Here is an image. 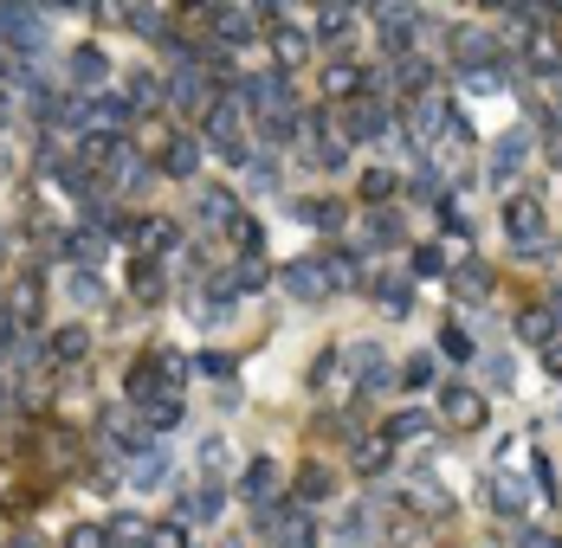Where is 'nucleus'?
Masks as SVG:
<instances>
[{
  "mask_svg": "<svg viewBox=\"0 0 562 548\" xmlns=\"http://www.w3.org/2000/svg\"><path fill=\"white\" fill-rule=\"evenodd\" d=\"M0 46L7 53H20L26 65H40L46 58V20H40V7L33 0H0Z\"/></svg>",
  "mask_w": 562,
  "mask_h": 548,
  "instance_id": "obj_1",
  "label": "nucleus"
},
{
  "mask_svg": "<svg viewBox=\"0 0 562 548\" xmlns=\"http://www.w3.org/2000/svg\"><path fill=\"white\" fill-rule=\"evenodd\" d=\"M252 516H259V536L272 548H317V523H311V510H304L297 496H291V503L272 496V503H259Z\"/></svg>",
  "mask_w": 562,
  "mask_h": 548,
  "instance_id": "obj_2",
  "label": "nucleus"
},
{
  "mask_svg": "<svg viewBox=\"0 0 562 548\" xmlns=\"http://www.w3.org/2000/svg\"><path fill=\"white\" fill-rule=\"evenodd\" d=\"M505 232L517 252H530V259H543L557 239H550V219H543V201H530V194H517V201H505Z\"/></svg>",
  "mask_w": 562,
  "mask_h": 548,
  "instance_id": "obj_3",
  "label": "nucleus"
},
{
  "mask_svg": "<svg viewBox=\"0 0 562 548\" xmlns=\"http://www.w3.org/2000/svg\"><path fill=\"white\" fill-rule=\"evenodd\" d=\"M337 129H342V142H382V136L394 129V110H389V98H369V91H356V98L342 104Z\"/></svg>",
  "mask_w": 562,
  "mask_h": 548,
  "instance_id": "obj_4",
  "label": "nucleus"
},
{
  "mask_svg": "<svg viewBox=\"0 0 562 548\" xmlns=\"http://www.w3.org/2000/svg\"><path fill=\"white\" fill-rule=\"evenodd\" d=\"M194 13L207 20V33H214V46H252L259 39V13H246V7H233V0H194Z\"/></svg>",
  "mask_w": 562,
  "mask_h": 548,
  "instance_id": "obj_5",
  "label": "nucleus"
},
{
  "mask_svg": "<svg viewBox=\"0 0 562 548\" xmlns=\"http://www.w3.org/2000/svg\"><path fill=\"white\" fill-rule=\"evenodd\" d=\"M447 123H452V104L440 91H420V98L407 104V136H414V142H440Z\"/></svg>",
  "mask_w": 562,
  "mask_h": 548,
  "instance_id": "obj_6",
  "label": "nucleus"
},
{
  "mask_svg": "<svg viewBox=\"0 0 562 548\" xmlns=\"http://www.w3.org/2000/svg\"><path fill=\"white\" fill-rule=\"evenodd\" d=\"M266 46L279 58L284 71H297L304 58L317 53V39H311V26H291V20H266Z\"/></svg>",
  "mask_w": 562,
  "mask_h": 548,
  "instance_id": "obj_7",
  "label": "nucleus"
},
{
  "mask_svg": "<svg viewBox=\"0 0 562 548\" xmlns=\"http://www.w3.org/2000/svg\"><path fill=\"white\" fill-rule=\"evenodd\" d=\"M447 46H452V65H459V71H485V65H498V39L479 33V26H452Z\"/></svg>",
  "mask_w": 562,
  "mask_h": 548,
  "instance_id": "obj_8",
  "label": "nucleus"
},
{
  "mask_svg": "<svg viewBox=\"0 0 562 548\" xmlns=\"http://www.w3.org/2000/svg\"><path fill=\"white\" fill-rule=\"evenodd\" d=\"M162 104H175L181 116H201V110L214 104V91L201 84V65H175V78L162 84Z\"/></svg>",
  "mask_w": 562,
  "mask_h": 548,
  "instance_id": "obj_9",
  "label": "nucleus"
},
{
  "mask_svg": "<svg viewBox=\"0 0 562 548\" xmlns=\"http://www.w3.org/2000/svg\"><path fill=\"white\" fill-rule=\"evenodd\" d=\"M123 246H136L143 259H169V252H181V226L175 219H130Z\"/></svg>",
  "mask_w": 562,
  "mask_h": 548,
  "instance_id": "obj_10",
  "label": "nucleus"
},
{
  "mask_svg": "<svg viewBox=\"0 0 562 548\" xmlns=\"http://www.w3.org/2000/svg\"><path fill=\"white\" fill-rule=\"evenodd\" d=\"M65 78H71L78 91H104V84H111V53H104V46H78V53H65Z\"/></svg>",
  "mask_w": 562,
  "mask_h": 548,
  "instance_id": "obj_11",
  "label": "nucleus"
},
{
  "mask_svg": "<svg viewBox=\"0 0 562 548\" xmlns=\"http://www.w3.org/2000/svg\"><path fill=\"white\" fill-rule=\"evenodd\" d=\"M201 136H188V129H175L169 142H162V174L169 181H194V168H201Z\"/></svg>",
  "mask_w": 562,
  "mask_h": 548,
  "instance_id": "obj_12",
  "label": "nucleus"
},
{
  "mask_svg": "<svg viewBox=\"0 0 562 548\" xmlns=\"http://www.w3.org/2000/svg\"><path fill=\"white\" fill-rule=\"evenodd\" d=\"M524 162H530V129L517 123V129H505V136L492 142V181L505 187V181H510V174H517Z\"/></svg>",
  "mask_w": 562,
  "mask_h": 548,
  "instance_id": "obj_13",
  "label": "nucleus"
},
{
  "mask_svg": "<svg viewBox=\"0 0 562 548\" xmlns=\"http://www.w3.org/2000/svg\"><path fill=\"white\" fill-rule=\"evenodd\" d=\"M440 413H447L452 426L479 433V426H485V393H479V387H447V393H440Z\"/></svg>",
  "mask_w": 562,
  "mask_h": 548,
  "instance_id": "obj_14",
  "label": "nucleus"
},
{
  "mask_svg": "<svg viewBox=\"0 0 562 548\" xmlns=\"http://www.w3.org/2000/svg\"><path fill=\"white\" fill-rule=\"evenodd\" d=\"M284 290H291L297 304H317V297H330V277H324L317 259H291V265H284Z\"/></svg>",
  "mask_w": 562,
  "mask_h": 548,
  "instance_id": "obj_15",
  "label": "nucleus"
},
{
  "mask_svg": "<svg viewBox=\"0 0 562 548\" xmlns=\"http://www.w3.org/2000/svg\"><path fill=\"white\" fill-rule=\"evenodd\" d=\"M233 491H239V503H252V510H259V503H272V496H279V465H272V458H252V465L239 471V484H233Z\"/></svg>",
  "mask_w": 562,
  "mask_h": 548,
  "instance_id": "obj_16",
  "label": "nucleus"
},
{
  "mask_svg": "<svg viewBox=\"0 0 562 548\" xmlns=\"http://www.w3.org/2000/svg\"><path fill=\"white\" fill-rule=\"evenodd\" d=\"M349 362H356V387H362V393H382V387L394 381V375H389V355H382L375 342H362V349H349Z\"/></svg>",
  "mask_w": 562,
  "mask_h": 548,
  "instance_id": "obj_17",
  "label": "nucleus"
},
{
  "mask_svg": "<svg viewBox=\"0 0 562 548\" xmlns=\"http://www.w3.org/2000/svg\"><path fill=\"white\" fill-rule=\"evenodd\" d=\"M382 246H401V214L394 207H369L362 214V252H382Z\"/></svg>",
  "mask_w": 562,
  "mask_h": 548,
  "instance_id": "obj_18",
  "label": "nucleus"
},
{
  "mask_svg": "<svg viewBox=\"0 0 562 548\" xmlns=\"http://www.w3.org/2000/svg\"><path fill=\"white\" fill-rule=\"evenodd\" d=\"M58 252L71 265H104V232L98 226H78V232H58Z\"/></svg>",
  "mask_w": 562,
  "mask_h": 548,
  "instance_id": "obj_19",
  "label": "nucleus"
},
{
  "mask_svg": "<svg viewBox=\"0 0 562 548\" xmlns=\"http://www.w3.org/2000/svg\"><path fill=\"white\" fill-rule=\"evenodd\" d=\"M181 426V393H156V400H143V433L149 438H169Z\"/></svg>",
  "mask_w": 562,
  "mask_h": 548,
  "instance_id": "obj_20",
  "label": "nucleus"
},
{
  "mask_svg": "<svg viewBox=\"0 0 562 548\" xmlns=\"http://www.w3.org/2000/svg\"><path fill=\"white\" fill-rule=\"evenodd\" d=\"M356 91H362V58H330L324 65V98H342L349 104Z\"/></svg>",
  "mask_w": 562,
  "mask_h": 548,
  "instance_id": "obj_21",
  "label": "nucleus"
},
{
  "mask_svg": "<svg viewBox=\"0 0 562 548\" xmlns=\"http://www.w3.org/2000/svg\"><path fill=\"white\" fill-rule=\"evenodd\" d=\"M375 304H382L389 317H407V304H414V277L407 272H382L375 277Z\"/></svg>",
  "mask_w": 562,
  "mask_h": 548,
  "instance_id": "obj_22",
  "label": "nucleus"
},
{
  "mask_svg": "<svg viewBox=\"0 0 562 548\" xmlns=\"http://www.w3.org/2000/svg\"><path fill=\"white\" fill-rule=\"evenodd\" d=\"M427 433H434V413H427V407H401L389 426H382L389 445H407V438H427Z\"/></svg>",
  "mask_w": 562,
  "mask_h": 548,
  "instance_id": "obj_23",
  "label": "nucleus"
},
{
  "mask_svg": "<svg viewBox=\"0 0 562 548\" xmlns=\"http://www.w3.org/2000/svg\"><path fill=\"white\" fill-rule=\"evenodd\" d=\"M233 214H239V207H233V194H226V187H207V194L194 201V219H201L207 232H226V226H233Z\"/></svg>",
  "mask_w": 562,
  "mask_h": 548,
  "instance_id": "obj_24",
  "label": "nucleus"
},
{
  "mask_svg": "<svg viewBox=\"0 0 562 548\" xmlns=\"http://www.w3.org/2000/svg\"><path fill=\"white\" fill-rule=\"evenodd\" d=\"M492 503H498V516H524V503H530V484H524L517 471H498V478H492Z\"/></svg>",
  "mask_w": 562,
  "mask_h": 548,
  "instance_id": "obj_25",
  "label": "nucleus"
},
{
  "mask_svg": "<svg viewBox=\"0 0 562 548\" xmlns=\"http://www.w3.org/2000/svg\"><path fill=\"white\" fill-rule=\"evenodd\" d=\"M221 510H226V484L214 478V471H207V478H201V491H194V503L181 510V523H188V516H201V523H214Z\"/></svg>",
  "mask_w": 562,
  "mask_h": 548,
  "instance_id": "obj_26",
  "label": "nucleus"
},
{
  "mask_svg": "<svg viewBox=\"0 0 562 548\" xmlns=\"http://www.w3.org/2000/svg\"><path fill=\"white\" fill-rule=\"evenodd\" d=\"M291 214L304 219V226H317V232H342V219H349V207H337V201H297Z\"/></svg>",
  "mask_w": 562,
  "mask_h": 548,
  "instance_id": "obj_27",
  "label": "nucleus"
},
{
  "mask_svg": "<svg viewBox=\"0 0 562 548\" xmlns=\"http://www.w3.org/2000/svg\"><path fill=\"white\" fill-rule=\"evenodd\" d=\"M317 265H324V277H330V290H362V272H356V252H324V259H317Z\"/></svg>",
  "mask_w": 562,
  "mask_h": 548,
  "instance_id": "obj_28",
  "label": "nucleus"
},
{
  "mask_svg": "<svg viewBox=\"0 0 562 548\" xmlns=\"http://www.w3.org/2000/svg\"><path fill=\"white\" fill-rule=\"evenodd\" d=\"M53 362H85L91 355V329H78V323H65V329H53Z\"/></svg>",
  "mask_w": 562,
  "mask_h": 548,
  "instance_id": "obj_29",
  "label": "nucleus"
},
{
  "mask_svg": "<svg viewBox=\"0 0 562 548\" xmlns=\"http://www.w3.org/2000/svg\"><path fill=\"white\" fill-rule=\"evenodd\" d=\"M162 297H169L162 259H143V265H136V304H162Z\"/></svg>",
  "mask_w": 562,
  "mask_h": 548,
  "instance_id": "obj_30",
  "label": "nucleus"
},
{
  "mask_svg": "<svg viewBox=\"0 0 562 548\" xmlns=\"http://www.w3.org/2000/svg\"><path fill=\"white\" fill-rule=\"evenodd\" d=\"M65 297H71V304H85V310H91V304H104V277L91 272V265H78V272L65 277Z\"/></svg>",
  "mask_w": 562,
  "mask_h": 548,
  "instance_id": "obj_31",
  "label": "nucleus"
},
{
  "mask_svg": "<svg viewBox=\"0 0 562 548\" xmlns=\"http://www.w3.org/2000/svg\"><path fill=\"white\" fill-rule=\"evenodd\" d=\"M401 272L414 277V284H420V277H440V272H447V252L427 239V246H414V252H407V265H401Z\"/></svg>",
  "mask_w": 562,
  "mask_h": 548,
  "instance_id": "obj_32",
  "label": "nucleus"
},
{
  "mask_svg": "<svg viewBox=\"0 0 562 548\" xmlns=\"http://www.w3.org/2000/svg\"><path fill=\"white\" fill-rule=\"evenodd\" d=\"M266 284H272L266 252H246V259H239V272H233V290H239V297H252V290H266Z\"/></svg>",
  "mask_w": 562,
  "mask_h": 548,
  "instance_id": "obj_33",
  "label": "nucleus"
},
{
  "mask_svg": "<svg viewBox=\"0 0 562 548\" xmlns=\"http://www.w3.org/2000/svg\"><path fill=\"white\" fill-rule=\"evenodd\" d=\"M233 304H239L233 290H207V297H201V310H194V323H201V329H221V323H233Z\"/></svg>",
  "mask_w": 562,
  "mask_h": 548,
  "instance_id": "obj_34",
  "label": "nucleus"
},
{
  "mask_svg": "<svg viewBox=\"0 0 562 548\" xmlns=\"http://www.w3.org/2000/svg\"><path fill=\"white\" fill-rule=\"evenodd\" d=\"M169 478H175V458H169V452H149V458L136 465V491H162Z\"/></svg>",
  "mask_w": 562,
  "mask_h": 548,
  "instance_id": "obj_35",
  "label": "nucleus"
},
{
  "mask_svg": "<svg viewBox=\"0 0 562 548\" xmlns=\"http://www.w3.org/2000/svg\"><path fill=\"white\" fill-rule=\"evenodd\" d=\"M434 375H440V362H434V355H407L394 381L407 387V393H420V387H434Z\"/></svg>",
  "mask_w": 562,
  "mask_h": 548,
  "instance_id": "obj_36",
  "label": "nucleus"
},
{
  "mask_svg": "<svg viewBox=\"0 0 562 548\" xmlns=\"http://www.w3.org/2000/svg\"><path fill=\"white\" fill-rule=\"evenodd\" d=\"M517 335H524V342H537V349H543V342H557V310H524V317H517Z\"/></svg>",
  "mask_w": 562,
  "mask_h": 548,
  "instance_id": "obj_37",
  "label": "nucleus"
},
{
  "mask_svg": "<svg viewBox=\"0 0 562 548\" xmlns=\"http://www.w3.org/2000/svg\"><path fill=\"white\" fill-rule=\"evenodd\" d=\"M7 310H13L20 323H40V277H20V284H13V304H7Z\"/></svg>",
  "mask_w": 562,
  "mask_h": 548,
  "instance_id": "obj_38",
  "label": "nucleus"
},
{
  "mask_svg": "<svg viewBox=\"0 0 562 548\" xmlns=\"http://www.w3.org/2000/svg\"><path fill=\"white\" fill-rule=\"evenodd\" d=\"M452 290H459V297H485V290H492V272H485L479 259H465V265L452 272Z\"/></svg>",
  "mask_w": 562,
  "mask_h": 548,
  "instance_id": "obj_39",
  "label": "nucleus"
},
{
  "mask_svg": "<svg viewBox=\"0 0 562 548\" xmlns=\"http://www.w3.org/2000/svg\"><path fill=\"white\" fill-rule=\"evenodd\" d=\"M104 529H111V548H143V536H149V529H143V516H130V510L111 516Z\"/></svg>",
  "mask_w": 562,
  "mask_h": 548,
  "instance_id": "obj_40",
  "label": "nucleus"
},
{
  "mask_svg": "<svg viewBox=\"0 0 562 548\" xmlns=\"http://www.w3.org/2000/svg\"><path fill=\"white\" fill-rule=\"evenodd\" d=\"M330 491H337L330 471H324V465H304V478H297V503H324Z\"/></svg>",
  "mask_w": 562,
  "mask_h": 548,
  "instance_id": "obj_41",
  "label": "nucleus"
},
{
  "mask_svg": "<svg viewBox=\"0 0 562 548\" xmlns=\"http://www.w3.org/2000/svg\"><path fill=\"white\" fill-rule=\"evenodd\" d=\"M65 548H111V529L104 523H71L65 529Z\"/></svg>",
  "mask_w": 562,
  "mask_h": 548,
  "instance_id": "obj_42",
  "label": "nucleus"
},
{
  "mask_svg": "<svg viewBox=\"0 0 562 548\" xmlns=\"http://www.w3.org/2000/svg\"><path fill=\"white\" fill-rule=\"evenodd\" d=\"M194 368H201L207 381H233V355H226V349H201V355H194Z\"/></svg>",
  "mask_w": 562,
  "mask_h": 548,
  "instance_id": "obj_43",
  "label": "nucleus"
},
{
  "mask_svg": "<svg viewBox=\"0 0 562 548\" xmlns=\"http://www.w3.org/2000/svg\"><path fill=\"white\" fill-rule=\"evenodd\" d=\"M226 232H233V239H239V246H246V252H266V226H259V219L233 214V226H226Z\"/></svg>",
  "mask_w": 562,
  "mask_h": 548,
  "instance_id": "obj_44",
  "label": "nucleus"
},
{
  "mask_svg": "<svg viewBox=\"0 0 562 548\" xmlns=\"http://www.w3.org/2000/svg\"><path fill=\"white\" fill-rule=\"evenodd\" d=\"M143 548H188V523H156L143 536Z\"/></svg>",
  "mask_w": 562,
  "mask_h": 548,
  "instance_id": "obj_45",
  "label": "nucleus"
},
{
  "mask_svg": "<svg viewBox=\"0 0 562 548\" xmlns=\"http://www.w3.org/2000/svg\"><path fill=\"white\" fill-rule=\"evenodd\" d=\"M407 201H440V168H420V174H407Z\"/></svg>",
  "mask_w": 562,
  "mask_h": 548,
  "instance_id": "obj_46",
  "label": "nucleus"
},
{
  "mask_svg": "<svg viewBox=\"0 0 562 548\" xmlns=\"http://www.w3.org/2000/svg\"><path fill=\"white\" fill-rule=\"evenodd\" d=\"M201 465H214V478H221L226 465H233V445H226L221 433H214V438H201Z\"/></svg>",
  "mask_w": 562,
  "mask_h": 548,
  "instance_id": "obj_47",
  "label": "nucleus"
},
{
  "mask_svg": "<svg viewBox=\"0 0 562 548\" xmlns=\"http://www.w3.org/2000/svg\"><path fill=\"white\" fill-rule=\"evenodd\" d=\"M389 452H394V445H389L382 433H375L369 445H362V471H369V478H375V471H389Z\"/></svg>",
  "mask_w": 562,
  "mask_h": 548,
  "instance_id": "obj_48",
  "label": "nucleus"
},
{
  "mask_svg": "<svg viewBox=\"0 0 562 548\" xmlns=\"http://www.w3.org/2000/svg\"><path fill=\"white\" fill-rule=\"evenodd\" d=\"M485 381L492 387H517V362H510V355H485Z\"/></svg>",
  "mask_w": 562,
  "mask_h": 548,
  "instance_id": "obj_49",
  "label": "nucleus"
},
{
  "mask_svg": "<svg viewBox=\"0 0 562 548\" xmlns=\"http://www.w3.org/2000/svg\"><path fill=\"white\" fill-rule=\"evenodd\" d=\"M362 194H369V201H389L394 174H389V168H362Z\"/></svg>",
  "mask_w": 562,
  "mask_h": 548,
  "instance_id": "obj_50",
  "label": "nucleus"
},
{
  "mask_svg": "<svg viewBox=\"0 0 562 548\" xmlns=\"http://www.w3.org/2000/svg\"><path fill=\"white\" fill-rule=\"evenodd\" d=\"M440 355H452V362H472V335H465V329H447V335H440Z\"/></svg>",
  "mask_w": 562,
  "mask_h": 548,
  "instance_id": "obj_51",
  "label": "nucleus"
},
{
  "mask_svg": "<svg viewBox=\"0 0 562 548\" xmlns=\"http://www.w3.org/2000/svg\"><path fill=\"white\" fill-rule=\"evenodd\" d=\"M440 219H447V232H465L472 239V214H459V201H440Z\"/></svg>",
  "mask_w": 562,
  "mask_h": 548,
  "instance_id": "obj_52",
  "label": "nucleus"
},
{
  "mask_svg": "<svg viewBox=\"0 0 562 548\" xmlns=\"http://www.w3.org/2000/svg\"><path fill=\"white\" fill-rule=\"evenodd\" d=\"M517 548H562L550 529H517Z\"/></svg>",
  "mask_w": 562,
  "mask_h": 548,
  "instance_id": "obj_53",
  "label": "nucleus"
},
{
  "mask_svg": "<svg viewBox=\"0 0 562 548\" xmlns=\"http://www.w3.org/2000/svg\"><path fill=\"white\" fill-rule=\"evenodd\" d=\"M40 13H91V0H33Z\"/></svg>",
  "mask_w": 562,
  "mask_h": 548,
  "instance_id": "obj_54",
  "label": "nucleus"
},
{
  "mask_svg": "<svg viewBox=\"0 0 562 548\" xmlns=\"http://www.w3.org/2000/svg\"><path fill=\"white\" fill-rule=\"evenodd\" d=\"M13 335H20V317H13V310H7V304H0V355H7V349H13Z\"/></svg>",
  "mask_w": 562,
  "mask_h": 548,
  "instance_id": "obj_55",
  "label": "nucleus"
},
{
  "mask_svg": "<svg viewBox=\"0 0 562 548\" xmlns=\"http://www.w3.org/2000/svg\"><path fill=\"white\" fill-rule=\"evenodd\" d=\"M543 368L562 381V342H543Z\"/></svg>",
  "mask_w": 562,
  "mask_h": 548,
  "instance_id": "obj_56",
  "label": "nucleus"
},
{
  "mask_svg": "<svg viewBox=\"0 0 562 548\" xmlns=\"http://www.w3.org/2000/svg\"><path fill=\"white\" fill-rule=\"evenodd\" d=\"M13 123V91H0V129Z\"/></svg>",
  "mask_w": 562,
  "mask_h": 548,
  "instance_id": "obj_57",
  "label": "nucleus"
},
{
  "mask_svg": "<svg viewBox=\"0 0 562 548\" xmlns=\"http://www.w3.org/2000/svg\"><path fill=\"white\" fill-rule=\"evenodd\" d=\"M550 162L562 168V129H557V136H550Z\"/></svg>",
  "mask_w": 562,
  "mask_h": 548,
  "instance_id": "obj_58",
  "label": "nucleus"
},
{
  "mask_svg": "<svg viewBox=\"0 0 562 548\" xmlns=\"http://www.w3.org/2000/svg\"><path fill=\"white\" fill-rule=\"evenodd\" d=\"M317 7H362V0H317Z\"/></svg>",
  "mask_w": 562,
  "mask_h": 548,
  "instance_id": "obj_59",
  "label": "nucleus"
},
{
  "mask_svg": "<svg viewBox=\"0 0 562 548\" xmlns=\"http://www.w3.org/2000/svg\"><path fill=\"white\" fill-rule=\"evenodd\" d=\"M479 7H510V0H479Z\"/></svg>",
  "mask_w": 562,
  "mask_h": 548,
  "instance_id": "obj_60",
  "label": "nucleus"
},
{
  "mask_svg": "<svg viewBox=\"0 0 562 548\" xmlns=\"http://www.w3.org/2000/svg\"><path fill=\"white\" fill-rule=\"evenodd\" d=\"M0 259H7V232H0Z\"/></svg>",
  "mask_w": 562,
  "mask_h": 548,
  "instance_id": "obj_61",
  "label": "nucleus"
}]
</instances>
